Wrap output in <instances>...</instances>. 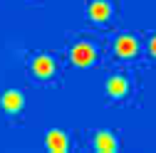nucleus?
Instances as JSON below:
<instances>
[{"label":"nucleus","mask_w":156,"mask_h":153,"mask_svg":"<svg viewBox=\"0 0 156 153\" xmlns=\"http://www.w3.org/2000/svg\"><path fill=\"white\" fill-rule=\"evenodd\" d=\"M72 62L80 64V67H87L94 62V47L89 42H77L72 47Z\"/></svg>","instance_id":"obj_1"},{"label":"nucleus","mask_w":156,"mask_h":153,"mask_svg":"<svg viewBox=\"0 0 156 153\" xmlns=\"http://www.w3.org/2000/svg\"><path fill=\"white\" fill-rule=\"evenodd\" d=\"M0 104H3L5 111L15 114V111H20V109H23V94L17 91V89H8V91L3 94V99H0Z\"/></svg>","instance_id":"obj_2"},{"label":"nucleus","mask_w":156,"mask_h":153,"mask_svg":"<svg viewBox=\"0 0 156 153\" xmlns=\"http://www.w3.org/2000/svg\"><path fill=\"white\" fill-rule=\"evenodd\" d=\"M32 69L37 76H50L55 72V59L50 54H37L35 59H32Z\"/></svg>","instance_id":"obj_3"},{"label":"nucleus","mask_w":156,"mask_h":153,"mask_svg":"<svg viewBox=\"0 0 156 153\" xmlns=\"http://www.w3.org/2000/svg\"><path fill=\"white\" fill-rule=\"evenodd\" d=\"M114 47H116V54H119V57H134L136 49H139V45H136V40L131 35H122Z\"/></svg>","instance_id":"obj_4"},{"label":"nucleus","mask_w":156,"mask_h":153,"mask_svg":"<svg viewBox=\"0 0 156 153\" xmlns=\"http://www.w3.org/2000/svg\"><path fill=\"white\" fill-rule=\"evenodd\" d=\"M47 148L50 151H55V153H62V151H67V136L62 131H50L47 133Z\"/></svg>","instance_id":"obj_5"},{"label":"nucleus","mask_w":156,"mask_h":153,"mask_svg":"<svg viewBox=\"0 0 156 153\" xmlns=\"http://www.w3.org/2000/svg\"><path fill=\"white\" fill-rule=\"evenodd\" d=\"M94 146H97V151H102V153H112L116 148V138L112 136L109 131H99L97 138H94Z\"/></svg>","instance_id":"obj_6"},{"label":"nucleus","mask_w":156,"mask_h":153,"mask_svg":"<svg viewBox=\"0 0 156 153\" xmlns=\"http://www.w3.org/2000/svg\"><path fill=\"white\" fill-rule=\"evenodd\" d=\"M126 89H129V82L124 79V76H109V82H107V91L112 94V97H124L126 94Z\"/></svg>","instance_id":"obj_7"},{"label":"nucleus","mask_w":156,"mask_h":153,"mask_svg":"<svg viewBox=\"0 0 156 153\" xmlns=\"http://www.w3.org/2000/svg\"><path fill=\"white\" fill-rule=\"evenodd\" d=\"M109 12H112V8H109L107 0H92V5H89V15L94 17V20H107Z\"/></svg>","instance_id":"obj_8"},{"label":"nucleus","mask_w":156,"mask_h":153,"mask_svg":"<svg viewBox=\"0 0 156 153\" xmlns=\"http://www.w3.org/2000/svg\"><path fill=\"white\" fill-rule=\"evenodd\" d=\"M149 49H151V54H156V35L151 37V45H149Z\"/></svg>","instance_id":"obj_9"}]
</instances>
